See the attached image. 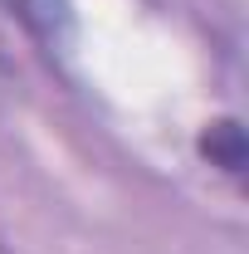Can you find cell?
I'll return each instance as SVG.
<instances>
[{"instance_id":"6da1fadb","label":"cell","mask_w":249,"mask_h":254,"mask_svg":"<svg viewBox=\"0 0 249 254\" xmlns=\"http://www.w3.org/2000/svg\"><path fill=\"white\" fill-rule=\"evenodd\" d=\"M200 152L210 157V166L240 176V171H245V132H240V123H235V118L205 123V132H200Z\"/></svg>"},{"instance_id":"7a4b0ae2","label":"cell","mask_w":249,"mask_h":254,"mask_svg":"<svg viewBox=\"0 0 249 254\" xmlns=\"http://www.w3.org/2000/svg\"><path fill=\"white\" fill-rule=\"evenodd\" d=\"M15 93H20V73H15V64L5 54V39H0V113L15 103Z\"/></svg>"}]
</instances>
